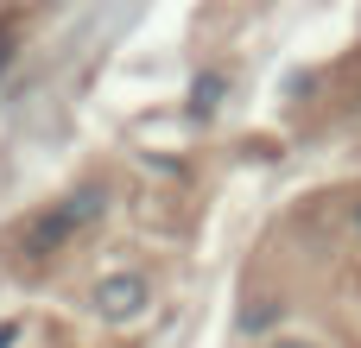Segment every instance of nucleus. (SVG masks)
I'll return each instance as SVG.
<instances>
[{
	"label": "nucleus",
	"mask_w": 361,
	"mask_h": 348,
	"mask_svg": "<svg viewBox=\"0 0 361 348\" xmlns=\"http://www.w3.org/2000/svg\"><path fill=\"white\" fill-rule=\"evenodd\" d=\"M95 304H102L108 317H133L146 298H140V285H133V279H114V285H108V298H95Z\"/></svg>",
	"instance_id": "obj_1"
},
{
	"label": "nucleus",
	"mask_w": 361,
	"mask_h": 348,
	"mask_svg": "<svg viewBox=\"0 0 361 348\" xmlns=\"http://www.w3.org/2000/svg\"><path fill=\"white\" fill-rule=\"evenodd\" d=\"M267 348H324V342H311V336H279V342H267Z\"/></svg>",
	"instance_id": "obj_2"
}]
</instances>
